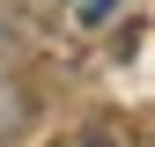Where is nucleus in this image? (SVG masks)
Segmentation results:
<instances>
[{"label": "nucleus", "mask_w": 155, "mask_h": 147, "mask_svg": "<svg viewBox=\"0 0 155 147\" xmlns=\"http://www.w3.org/2000/svg\"><path fill=\"white\" fill-rule=\"evenodd\" d=\"M74 15L96 30V22H111V15H118V0H74Z\"/></svg>", "instance_id": "obj_1"}]
</instances>
